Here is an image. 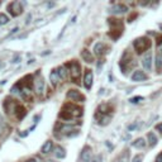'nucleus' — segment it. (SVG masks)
I'll return each instance as SVG.
<instances>
[{
  "instance_id": "nucleus-1",
  "label": "nucleus",
  "mask_w": 162,
  "mask_h": 162,
  "mask_svg": "<svg viewBox=\"0 0 162 162\" xmlns=\"http://www.w3.org/2000/svg\"><path fill=\"white\" fill-rule=\"evenodd\" d=\"M133 47H134L136 52H137L138 55H141V53L146 52V51L151 47V41H149L148 38H146V37H139V38H137V39L133 42Z\"/></svg>"
},
{
  "instance_id": "nucleus-2",
  "label": "nucleus",
  "mask_w": 162,
  "mask_h": 162,
  "mask_svg": "<svg viewBox=\"0 0 162 162\" xmlns=\"http://www.w3.org/2000/svg\"><path fill=\"white\" fill-rule=\"evenodd\" d=\"M8 12L13 15V17H17L19 14H22L23 12V8H22V4L19 2H13L8 5Z\"/></svg>"
},
{
  "instance_id": "nucleus-3",
  "label": "nucleus",
  "mask_w": 162,
  "mask_h": 162,
  "mask_svg": "<svg viewBox=\"0 0 162 162\" xmlns=\"http://www.w3.org/2000/svg\"><path fill=\"white\" fill-rule=\"evenodd\" d=\"M70 74H71V79L72 80H79L80 75H81V67L77 62H72L71 63V67H70Z\"/></svg>"
},
{
  "instance_id": "nucleus-4",
  "label": "nucleus",
  "mask_w": 162,
  "mask_h": 162,
  "mask_svg": "<svg viewBox=\"0 0 162 162\" xmlns=\"http://www.w3.org/2000/svg\"><path fill=\"white\" fill-rule=\"evenodd\" d=\"M67 99H70L71 102H82L85 98L76 90H70L67 92Z\"/></svg>"
},
{
  "instance_id": "nucleus-5",
  "label": "nucleus",
  "mask_w": 162,
  "mask_h": 162,
  "mask_svg": "<svg viewBox=\"0 0 162 162\" xmlns=\"http://www.w3.org/2000/svg\"><path fill=\"white\" fill-rule=\"evenodd\" d=\"M92 79H94L92 71L86 70V72H85V77H84V85H85V87H86L87 90H89V89H91V86H92Z\"/></svg>"
},
{
  "instance_id": "nucleus-6",
  "label": "nucleus",
  "mask_w": 162,
  "mask_h": 162,
  "mask_svg": "<svg viewBox=\"0 0 162 162\" xmlns=\"http://www.w3.org/2000/svg\"><path fill=\"white\" fill-rule=\"evenodd\" d=\"M80 157H81V161H82V162H90V161H91V148H90L89 146L84 147V149H82Z\"/></svg>"
},
{
  "instance_id": "nucleus-7",
  "label": "nucleus",
  "mask_w": 162,
  "mask_h": 162,
  "mask_svg": "<svg viewBox=\"0 0 162 162\" xmlns=\"http://www.w3.org/2000/svg\"><path fill=\"white\" fill-rule=\"evenodd\" d=\"M146 79H147V75H146L143 71H141V70L134 71V72H133V75H132V81H136V82L144 81Z\"/></svg>"
},
{
  "instance_id": "nucleus-8",
  "label": "nucleus",
  "mask_w": 162,
  "mask_h": 162,
  "mask_svg": "<svg viewBox=\"0 0 162 162\" xmlns=\"http://www.w3.org/2000/svg\"><path fill=\"white\" fill-rule=\"evenodd\" d=\"M142 65H143V67H144L147 71L151 70V67H152V55H151V53H147V55L144 56V58H143V61H142Z\"/></svg>"
},
{
  "instance_id": "nucleus-9",
  "label": "nucleus",
  "mask_w": 162,
  "mask_h": 162,
  "mask_svg": "<svg viewBox=\"0 0 162 162\" xmlns=\"http://www.w3.org/2000/svg\"><path fill=\"white\" fill-rule=\"evenodd\" d=\"M128 10V8L125 7V5H123V4H117V5H114L113 8H112V13L113 14H123V13H125Z\"/></svg>"
},
{
  "instance_id": "nucleus-10",
  "label": "nucleus",
  "mask_w": 162,
  "mask_h": 162,
  "mask_svg": "<svg viewBox=\"0 0 162 162\" xmlns=\"http://www.w3.org/2000/svg\"><path fill=\"white\" fill-rule=\"evenodd\" d=\"M81 57H82V60L86 61L87 63L94 62V56H92L91 52H89L87 50H82V51H81Z\"/></svg>"
},
{
  "instance_id": "nucleus-11",
  "label": "nucleus",
  "mask_w": 162,
  "mask_h": 162,
  "mask_svg": "<svg viewBox=\"0 0 162 162\" xmlns=\"http://www.w3.org/2000/svg\"><path fill=\"white\" fill-rule=\"evenodd\" d=\"M50 80H51V82H52L53 85H57V84L61 81V77H60L57 70H53V71L50 74Z\"/></svg>"
},
{
  "instance_id": "nucleus-12",
  "label": "nucleus",
  "mask_w": 162,
  "mask_h": 162,
  "mask_svg": "<svg viewBox=\"0 0 162 162\" xmlns=\"http://www.w3.org/2000/svg\"><path fill=\"white\" fill-rule=\"evenodd\" d=\"M34 90L37 94H42L44 91V81L42 79H38L36 81V86H34Z\"/></svg>"
},
{
  "instance_id": "nucleus-13",
  "label": "nucleus",
  "mask_w": 162,
  "mask_h": 162,
  "mask_svg": "<svg viewBox=\"0 0 162 162\" xmlns=\"http://www.w3.org/2000/svg\"><path fill=\"white\" fill-rule=\"evenodd\" d=\"M147 141H148V143H149L151 147H154V146L157 144V142H158L157 136H156L153 132H149V133L147 134Z\"/></svg>"
},
{
  "instance_id": "nucleus-14",
  "label": "nucleus",
  "mask_w": 162,
  "mask_h": 162,
  "mask_svg": "<svg viewBox=\"0 0 162 162\" xmlns=\"http://www.w3.org/2000/svg\"><path fill=\"white\" fill-rule=\"evenodd\" d=\"M52 148H53V142H52V141H47V142L43 144V147H42V153L47 154V153H50V152L52 151Z\"/></svg>"
},
{
  "instance_id": "nucleus-15",
  "label": "nucleus",
  "mask_w": 162,
  "mask_h": 162,
  "mask_svg": "<svg viewBox=\"0 0 162 162\" xmlns=\"http://www.w3.org/2000/svg\"><path fill=\"white\" fill-rule=\"evenodd\" d=\"M156 72L158 75L162 74V57L159 55L156 56Z\"/></svg>"
},
{
  "instance_id": "nucleus-16",
  "label": "nucleus",
  "mask_w": 162,
  "mask_h": 162,
  "mask_svg": "<svg viewBox=\"0 0 162 162\" xmlns=\"http://www.w3.org/2000/svg\"><path fill=\"white\" fill-rule=\"evenodd\" d=\"M132 146H133L134 148L141 149V148H144V147H146V142H144V139H143V138H137V139L132 143Z\"/></svg>"
},
{
  "instance_id": "nucleus-17",
  "label": "nucleus",
  "mask_w": 162,
  "mask_h": 162,
  "mask_svg": "<svg viewBox=\"0 0 162 162\" xmlns=\"http://www.w3.org/2000/svg\"><path fill=\"white\" fill-rule=\"evenodd\" d=\"M104 48H105L104 43H102V42H99V43H96V44H95V47H94V52H95V55H98V56H100V55H102V53L104 52V51H103Z\"/></svg>"
},
{
  "instance_id": "nucleus-18",
  "label": "nucleus",
  "mask_w": 162,
  "mask_h": 162,
  "mask_svg": "<svg viewBox=\"0 0 162 162\" xmlns=\"http://www.w3.org/2000/svg\"><path fill=\"white\" fill-rule=\"evenodd\" d=\"M115 162H129V152L128 151H124L117 159Z\"/></svg>"
},
{
  "instance_id": "nucleus-19",
  "label": "nucleus",
  "mask_w": 162,
  "mask_h": 162,
  "mask_svg": "<svg viewBox=\"0 0 162 162\" xmlns=\"http://www.w3.org/2000/svg\"><path fill=\"white\" fill-rule=\"evenodd\" d=\"M55 156L57 158H63L65 156H66V153H65V149L62 147H56L55 148Z\"/></svg>"
},
{
  "instance_id": "nucleus-20",
  "label": "nucleus",
  "mask_w": 162,
  "mask_h": 162,
  "mask_svg": "<svg viewBox=\"0 0 162 162\" xmlns=\"http://www.w3.org/2000/svg\"><path fill=\"white\" fill-rule=\"evenodd\" d=\"M57 71H58V75H60L61 80H65L67 77V70H66V67H65V66H61Z\"/></svg>"
},
{
  "instance_id": "nucleus-21",
  "label": "nucleus",
  "mask_w": 162,
  "mask_h": 162,
  "mask_svg": "<svg viewBox=\"0 0 162 162\" xmlns=\"http://www.w3.org/2000/svg\"><path fill=\"white\" fill-rule=\"evenodd\" d=\"M8 22H9V18H8L5 14L0 13V25H4V24H7Z\"/></svg>"
},
{
  "instance_id": "nucleus-22",
  "label": "nucleus",
  "mask_w": 162,
  "mask_h": 162,
  "mask_svg": "<svg viewBox=\"0 0 162 162\" xmlns=\"http://www.w3.org/2000/svg\"><path fill=\"white\" fill-rule=\"evenodd\" d=\"M99 113H102V114H107V113H109L108 110H109V105H107V104H103V105H100L99 107Z\"/></svg>"
},
{
  "instance_id": "nucleus-23",
  "label": "nucleus",
  "mask_w": 162,
  "mask_h": 162,
  "mask_svg": "<svg viewBox=\"0 0 162 162\" xmlns=\"http://www.w3.org/2000/svg\"><path fill=\"white\" fill-rule=\"evenodd\" d=\"M143 100V96H136V98H132L131 100V103H133V104H137V103H139V102H142Z\"/></svg>"
},
{
  "instance_id": "nucleus-24",
  "label": "nucleus",
  "mask_w": 162,
  "mask_h": 162,
  "mask_svg": "<svg viewBox=\"0 0 162 162\" xmlns=\"http://www.w3.org/2000/svg\"><path fill=\"white\" fill-rule=\"evenodd\" d=\"M102 161H103L102 154H96V156L92 157V159H91V162H102Z\"/></svg>"
},
{
  "instance_id": "nucleus-25",
  "label": "nucleus",
  "mask_w": 162,
  "mask_h": 162,
  "mask_svg": "<svg viewBox=\"0 0 162 162\" xmlns=\"http://www.w3.org/2000/svg\"><path fill=\"white\" fill-rule=\"evenodd\" d=\"M142 161H143V156H142V154H137V156L133 158L132 162H142Z\"/></svg>"
},
{
  "instance_id": "nucleus-26",
  "label": "nucleus",
  "mask_w": 162,
  "mask_h": 162,
  "mask_svg": "<svg viewBox=\"0 0 162 162\" xmlns=\"http://www.w3.org/2000/svg\"><path fill=\"white\" fill-rule=\"evenodd\" d=\"M157 47L162 51V36H158L157 37Z\"/></svg>"
},
{
  "instance_id": "nucleus-27",
  "label": "nucleus",
  "mask_w": 162,
  "mask_h": 162,
  "mask_svg": "<svg viewBox=\"0 0 162 162\" xmlns=\"http://www.w3.org/2000/svg\"><path fill=\"white\" fill-rule=\"evenodd\" d=\"M19 60H20V56H19V55H17V56L13 58V61H12V62H13V63H17V62H19Z\"/></svg>"
},
{
  "instance_id": "nucleus-28",
  "label": "nucleus",
  "mask_w": 162,
  "mask_h": 162,
  "mask_svg": "<svg viewBox=\"0 0 162 162\" xmlns=\"http://www.w3.org/2000/svg\"><path fill=\"white\" fill-rule=\"evenodd\" d=\"M156 129H157V131H158V132H161V133H162V123L157 124V125H156Z\"/></svg>"
},
{
  "instance_id": "nucleus-29",
  "label": "nucleus",
  "mask_w": 162,
  "mask_h": 162,
  "mask_svg": "<svg viewBox=\"0 0 162 162\" xmlns=\"http://www.w3.org/2000/svg\"><path fill=\"white\" fill-rule=\"evenodd\" d=\"M28 162H37V161H36V159H29Z\"/></svg>"
},
{
  "instance_id": "nucleus-30",
  "label": "nucleus",
  "mask_w": 162,
  "mask_h": 162,
  "mask_svg": "<svg viewBox=\"0 0 162 162\" xmlns=\"http://www.w3.org/2000/svg\"><path fill=\"white\" fill-rule=\"evenodd\" d=\"M44 162H53V161H51V159H47V161H44Z\"/></svg>"
},
{
  "instance_id": "nucleus-31",
  "label": "nucleus",
  "mask_w": 162,
  "mask_h": 162,
  "mask_svg": "<svg viewBox=\"0 0 162 162\" xmlns=\"http://www.w3.org/2000/svg\"><path fill=\"white\" fill-rule=\"evenodd\" d=\"M0 133H2V127H0Z\"/></svg>"
},
{
  "instance_id": "nucleus-32",
  "label": "nucleus",
  "mask_w": 162,
  "mask_h": 162,
  "mask_svg": "<svg viewBox=\"0 0 162 162\" xmlns=\"http://www.w3.org/2000/svg\"><path fill=\"white\" fill-rule=\"evenodd\" d=\"M161 28H162V24H161Z\"/></svg>"
}]
</instances>
